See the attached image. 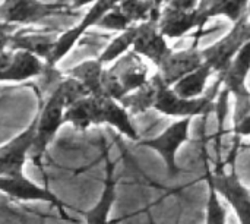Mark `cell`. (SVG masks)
I'll return each mask as SVG.
<instances>
[{"label": "cell", "mask_w": 250, "mask_h": 224, "mask_svg": "<svg viewBox=\"0 0 250 224\" xmlns=\"http://www.w3.org/2000/svg\"><path fill=\"white\" fill-rule=\"evenodd\" d=\"M155 81H157V101L154 106V110L163 116L167 117H174L177 119H195L198 116H209L214 114V103L218 95V92L223 88L221 81L217 78L215 82L209 84L207 88V92L193 100L182 98L179 97L174 90L170 85H166L158 72L154 73Z\"/></svg>", "instance_id": "obj_1"}, {"label": "cell", "mask_w": 250, "mask_h": 224, "mask_svg": "<svg viewBox=\"0 0 250 224\" xmlns=\"http://www.w3.org/2000/svg\"><path fill=\"white\" fill-rule=\"evenodd\" d=\"M64 112H66L64 94L60 84H57L56 88L48 95V98L45 100V103L41 104L40 113L37 114L35 141L29 154V158H32L34 163H40L41 157L45 154V151L54 141L57 132L64 125Z\"/></svg>", "instance_id": "obj_2"}, {"label": "cell", "mask_w": 250, "mask_h": 224, "mask_svg": "<svg viewBox=\"0 0 250 224\" xmlns=\"http://www.w3.org/2000/svg\"><path fill=\"white\" fill-rule=\"evenodd\" d=\"M78 15L70 4L45 3L41 0H3L0 3V23L6 25H32L47 18Z\"/></svg>", "instance_id": "obj_3"}, {"label": "cell", "mask_w": 250, "mask_h": 224, "mask_svg": "<svg viewBox=\"0 0 250 224\" xmlns=\"http://www.w3.org/2000/svg\"><path fill=\"white\" fill-rule=\"evenodd\" d=\"M190 128L192 119H177L160 135L149 139H141L138 142L142 147L154 150L161 157L166 166L167 176L170 179H176L182 173V169L177 164V153L183 147V144L189 141Z\"/></svg>", "instance_id": "obj_4"}, {"label": "cell", "mask_w": 250, "mask_h": 224, "mask_svg": "<svg viewBox=\"0 0 250 224\" xmlns=\"http://www.w3.org/2000/svg\"><path fill=\"white\" fill-rule=\"evenodd\" d=\"M250 41V21L249 16H243L240 21L233 23V28L212 45L204 47L202 54L205 63H208L215 76L224 72L240 48Z\"/></svg>", "instance_id": "obj_5"}, {"label": "cell", "mask_w": 250, "mask_h": 224, "mask_svg": "<svg viewBox=\"0 0 250 224\" xmlns=\"http://www.w3.org/2000/svg\"><path fill=\"white\" fill-rule=\"evenodd\" d=\"M207 180L231 207L240 224H250V189L239 179L237 172L214 173L207 170Z\"/></svg>", "instance_id": "obj_6"}, {"label": "cell", "mask_w": 250, "mask_h": 224, "mask_svg": "<svg viewBox=\"0 0 250 224\" xmlns=\"http://www.w3.org/2000/svg\"><path fill=\"white\" fill-rule=\"evenodd\" d=\"M207 22L208 21L199 13L198 9L183 10L170 4H164L160 13L158 28L167 40H176L190 34L193 40L201 41L202 35L205 34L204 26Z\"/></svg>", "instance_id": "obj_7"}, {"label": "cell", "mask_w": 250, "mask_h": 224, "mask_svg": "<svg viewBox=\"0 0 250 224\" xmlns=\"http://www.w3.org/2000/svg\"><path fill=\"white\" fill-rule=\"evenodd\" d=\"M37 132V116L29 126L18 134L13 139L0 147V178L22 175L29 158Z\"/></svg>", "instance_id": "obj_8"}, {"label": "cell", "mask_w": 250, "mask_h": 224, "mask_svg": "<svg viewBox=\"0 0 250 224\" xmlns=\"http://www.w3.org/2000/svg\"><path fill=\"white\" fill-rule=\"evenodd\" d=\"M160 13L161 10L155 12L149 21L138 25V34L132 48L142 59H148L149 62H152L157 67L173 51V48L168 45L167 38L160 32Z\"/></svg>", "instance_id": "obj_9"}, {"label": "cell", "mask_w": 250, "mask_h": 224, "mask_svg": "<svg viewBox=\"0 0 250 224\" xmlns=\"http://www.w3.org/2000/svg\"><path fill=\"white\" fill-rule=\"evenodd\" d=\"M204 63L205 60L202 48L199 47V41L193 40V45L183 50H173L157 67V72L166 85L173 87L176 82L201 67Z\"/></svg>", "instance_id": "obj_10"}, {"label": "cell", "mask_w": 250, "mask_h": 224, "mask_svg": "<svg viewBox=\"0 0 250 224\" xmlns=\"http://www.w3.org/2000/svg\"><path fill=\"white\" fill-rule=\"evenodd\" d=\"M0 194L23 202H47L59 208L63 207V202L51 191L28 179L23 173L0 178Z\"/></svg>", "instance_id": "obj_11"}, {"label": "cell", "mask_w": 250, "mask_h": 224, "mask_svg": "<svg viewBox=\"0 0 250 224\" xmlns=\"http://www.w3.org/2000/svg\"><path fill=\"white\" fill-rule=\"evenodd\" d=\"M108 69L119 78L126 95L142 88L149 81V67L133 50L110 65Z\"/></svg>", "instance_id": "obj_12"}, {"label": "cell", "mask_w": 250, "mask_h": 224, "mask_svg": "<svg viewBox=\"0 0 250 224\" xmlns=\"http://www.w3.org/2000/svg\"><path fill=\"white\" fill-rule=\"evenodd\" d=\"M59 35L60 32L56 29H41V31H34V32L16 31L10 37L9 50L28 51L45 62L50 57Z\"/></svg>", "instance_id": "obj_13"}, {"label": "cell", "mask_w": 250, "mask_h": 224, "mask_svg": "<svg viewBox=\"0 0 250 224\" xmlns=\"http://www.w3.org/2000/svg\"><path fill=\"white\" fill-rule=\"evenodd\" d=\"M250 76V41L246 43L240 51L236 54L230 66L217 75V78L221 81L223 87L227 88L231 92L233 98L243 97L250 94L248 81Z\"/></svg>", "instance_id": "obj_14"}, {"label": "cell", "mask_w": 250, "mask_h": 224, "mask_svg": "<svg viewBox=\"0 0 250 224\" xmlns=\"http://www.w3.org/2000/svg\"><path fill=\"white\" fill-rule=\"evenodd\" d=\"M101 98L89 95L67 106L64 112V123H69L78 132H85L92 126H103Z\"/></svg>", "instance_id": "obj_15"}, {"label": "cell", "mask_w": 250, "mask_h": 224, "mask_svg": "<svg viewBox=\"0 0 250 224\" xmlns=\"http://www.w3.org/2000/svg\"><path fill=\"white\" fill-rule=\"evenodd\" d=\"M47 69V65L40 57L28 51H13L10 65L4 72L1 82H25L32 78L41 76Z\"/></svg>", "instance_id": "obj_16"}, {"label": "cell", "mask_w": 250, "mask_h": 224, "mask_svg": "<svg viewBox=\"0 0 250 224\" xmlns=\"http://www.w3.org/2000/svg\"><path fill=\"white\" fill-rule=\"evenodd\" d=\"M101 103H103V125H108L114 128L120 135H123L132 142H139L141 135L129 112L119 101L111 98L103 97Z\"/></svg>", "instance_id": "obj_17"}, {"label": "cell", "mask_w": 250, "mask_h": 224, "mask_svg": "<svg viewBox=\"0 0 250 224\" xmlns=\"http://www.w3.org/2000/svg\"><path fill=\"white\" fill-rule=\"evenodd\" d=\"M116 202V179H114V164L107 163V178L104 182V189L100 195L97 204L83 213L86 224H110V214Z\"/></svg>", "instance_id": "obj_18"}, {"label": "cell", "mask_w": 250, "mask_h": 224, "mask_svg": "<svg viewBox=\"0 0 250 224\" xmlns=\"http://www.w3.org/2000/svg\"><path fill=\"white\" fill-rule=\"evenodd\" d=\"M212 76H215L212 67L208 63H204L201 67H198L196 70H193L192 73L186 75L179 82H176L171 88L182 98H188V100L199 98L207 92L209 79Z\"/></svg>", "instance_id": "obj_19"}, {"label": "cell", "mask_w": 250, "mask_h": 224, "mask_svg": "<svg viewBox=\"0 0 250 224\" xmlns=\"http://www.w3.org/2000/svg\"><path fill=\"white\" fill-rule=\"evenodd\" d=\"M104 69H105V66L98 60V57H95V59L83 60L82 63L73 66L72 69H69L66 72V75L78 79L88 90L89 95L101 98L103 97L101 78H103Z\"/></svg>", "instance_id": "obj_20"}, {"label": "cell", "mask_w": 250, "mask_h": 224, "mask_svg": "<svg viewBox=\"0 0 250 224\" xmlns=\"http://www.w3.org/2000/svg\"><path fill=\"white\" fill-rule=\"evenodd\" d=\"M157 94H158V88H157V81L155 76L152 75L148 81V84H145L142 88L136 90L135 92L127 94L120 104L129 112V114L132 117L139 116V114H145L149 110H154L155 101H157Z\"/></svg>", "instance_id": "obj_21"}, {"label": "cell", "mask_w": 250, "mask_h": 224, "mask_svg": "<svg viewBox=\"0 0 250 224\" xmlns=\"http://www.w3.org/2000/svg\"><path fill=\"white\" fill-rule=\"evenodd\" d=\"M136 34H138V25H132L126 31H123L120 34H117L116 37H113V40L100 53L98 60L104 66L113 65L116 60H119L122 56H125L126 53H129L133 48Z\"/></svg>", "instance_id": "obj_22"}, {"label": "cell", "mask_w": 250, "mask_h": 224, "mask_svg": "<svg viewBox=\"0 0 250 224\" xmlns=\"http://www.w3.org/2000/svg\"><path fill=\"white\" fill-rule=\"evenodd\" d=\"M250 0H212L209 6L199 12L207 21L217 16H224L233 23L240 21L243 16L248 15V6Z\"/></svg>", "instance_id": "obj_23"}, {"label": "cell", "mask_w": 250, "mask_h": 224, "mask_svg": "<svg viewBox=\"0 0 250 224\" xmlns=\"http://www.w3.org/2000/svg\"><path fill=\"white\" fill-rule=\"evenodd\" d=\"M163 6L164 0H122L119 3L120 10L133 25L149 21L155 12L163 9Z\"/></svg>", "instance_id": "obj_24"}, {"label": "cell", "mask_w": 250, "mask_h": 224, "mask_svg": "<svg viewBox=\"0 0 250 224\" xmlns=\"http://www.w3.org/2000/svg\"><path fill=\"white\" fill-rule=\"evenodd\" d=\"M83 34L85 32H82L78 25L62 31L56 40V44L50 57L45 60V65L48 67H54L59 62H62L69 54V51H72V48L78 44V41L83 37Z\"/></svg>", "instance_id": "obj_25"}, {"label": "cell", "mask_w": 250, "mask_h": 224, "mask_svg": "<svg viewBox=\"0 0 250 224\" xmlns=\"http://www.w3.org/2000/svg\"><path fill=\"white\" fill-rule=\"evenodd\" d=\"M208 200L205 211V224H227V210L221 201V197L215 191L211 182H208Z\"/></svg>", "instance_id": "obj_26"}, {"label": "cell", "mask_w": 250, "mask_h": 224, "mask_svg": "<svg viewBox=\"0 0 250 224\" xmlns=\"http://www.w3.org/2000/svg\"><path fill=\"white\" fill-rule=\"evenodd\" d=\"M122 0H97L85 13L83 16L81 18L79 23H76L79 26V29L82 32H86L89 28L95 26L100 19L107 13L110 12L114 6H117Z\"/></svg>", "instance_id": "obj_27"}, {"label": "cell", "mask_w": 250, "mask_h": 224, "mask_svg": "<svg viewBox=\"0 0 250 224\" xmlns=\"http://www.w3.org/2000/svg\"><path fill=\"white\" fill-rule=\"evenodd\" d=\"M133 23L126 18V15L120 10L119 4L114 6L110 12H107L100 22L95 25V28L107 29V31H116V32H123L127 28H130Z\"/></svg>", "instance_id": "obj_28"}, {"label": "cell", "mask_w": 250, "mask_h": 224, "mask_svg": "<svg viewBox=\"0 0 250 224\" xmlns=\"http://www.w3.org/2000/svg\"><path fill=\"white\" fill-rule=\"evenodd\" d=\"M101 91H103V97L104 98H111V100H116L119 103L126 97V92L123 90L119 78L108 67H105L104 72H103Z\"/></svg>", "instance_id": "obj_29"}, {"label": "cell", "mask_w": 250, "mask_h": 224, "mask_svg": "<svg viewBox=\"0 0 250 224\" xmlns=\"http://www.w3.org/2000/svg\"><path fill=\"white\" fill-rule=\"evenodd\" d=\"M62 90H63V94H64V100H66V107L76 103L78 100H82L85 97H89V92L88 90L75 78L72 76H64L62 78V81L59 82Z\"/></svg>", "instance_id": "obj_30"}, {"label": "cell", "mask_w": 250, "mask_h": 224, "mask_svg": "<svg viewBox=\"0 0 250 224\" xmlns=\"http://www.w3.org/2000/svg\"><path fill=\"white\" fill-rule=\"evenodd\" d=\"M18 26L13 25H6V23H0V53L4 50H9V43H10V37L15 32Z\"/></svg>", "instance_id": "obj_31"}, {"label": "cell", "mask_w": 250, "mask_h": 224, "mask_svg": "<svg viewBox=\"0 0 250 224\" xmlns=\"http://www.w3.org/2000/svg\"><path fill=\"white\" fill-rule=\"evenodd\" d=\"M231 132H233V135L240 136V138L250 136V113L246 117H243L239 123L231 126Z\"/></svg>", "instance_id": "obj_32"}, {"label": "cell", "mask_w": 250, "mask_h": 224, "mask_svg": "<svg viewBox=\"0 0 250 224\" xmlns=\"http://www.w3.org/2000/svg\"><path fill=\"white\" fill-rule=\"evenodd\" d=\"M201 0H170L166 4H170L173 7L177 9H183V10H196L199 6Z\"/></svg>", "instance_id": "obj_33"}, {"label": "cell", "mask_w": 250, "mask_h": 224, "mask_svg": "<svg viewBox=\"0 0 250 224\" xmlns=\"http://www.w3.org/2000/svg\"><path fill=\"white\" fill-rule=\"evenodd\" d=\"M12 54H13L12 50H4V51L0 53V82H1V78H3V75H4V72L7 70V67H9V65H10Z\"/></svg>", "instance_id": "obj_34"}, {"label": "cell", "mask_w": 250, "mask_h": 224, "mask_svg": "<svg viewBox=\"0 0 250 224\" xmlns=\"http://www.w3.org/2000/svg\"><path fill=\"white\" fill-rule=\"evenodd\" d=\"M95 1H97V0H73V1L70 3V6H72L73 10L78 12L79 9H82V7H85V6H92Z\"/></svg>", "instance_id": "obj_35"}]
</instances>
